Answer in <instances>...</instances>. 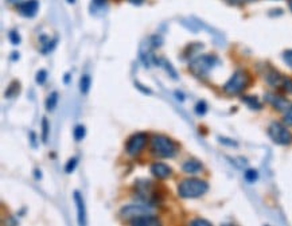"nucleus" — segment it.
<instances>
[{
	"mask_svg": "<svg viewBox=\"0 0 292 226\" xmlns=\"http://www.w3.org/2000/svg\"><path fill=\"white\" fill-rule=\"evenodd\" d=\"M151 155L160 159H170L177 155L178 144L173 139L167 138L164 135H154L150 143Z\"/></svg>",
	"mask_w": 292,
	"mask_h": 226,
	"instance_id": "obj_1",
	"label": "nucleus"
},
{
	"mask_svg": "<svg viewBox=\"0 0 292 226\" xmlns=\"http://www.w3.org/2000/svg\"><path fill=\"white\" fill-rule=\"evenodd\" d=\"M133 190H135L137 200L142 201L146 205H158L163 201L159 187H156L155 183L147 181V179H137Z\"/></svg>",
	"mask_w": 292,
	"mask_h": 226,
	"instance_id": "obj_2",
	"label": "nucleus"
},
{
	"mask_svg": "<svg viewBox=\"0 0 292 226\" xmlns=\"http://www.w3.org/2000/svg\"><path fill=\"white\" fill-rule=\"evenodd\" d=\"M209 190V183L198 178H186L178 185V195L185 200L199 198L206 194Z\"/></svg>",
	"mask_w": 292,
	"mask_h": 226,
	"instance_id": "obj_3",
	"label": "nucleus"
},
{
	"mask_svg": "<svg viewBox=\"0 0 292 226\" xmlns=\"http://www.w3.org/2000/svg\"><path fill=\"white\" fill-rule=\"evenodd\" d=\"M218 63V58L213 54H204L198 57L191 58L189 63V69L195 77L198 78H205L208 74L214 69V66Z\"/></svg>",
	"mask_w": 292,
	"mask_h": 226,
	"instance_id": "obj_4",
	"label": "nucleus"
},
{
	"mask_svg": "<svg viewBox=\"0 0 292 226\" xmlns=\"http://www.w3.org/2000/svg\"><path fill=\"white\" fill-rule=\"evenodd\" d=\"M251 84V75L245 70H236L228 82L224 85V92L228 96H239L248 88Z\"/></svg>",
	"mask_w": 292,
	"mask_h": 226,
	"instance_id": "obj_5",
	"label": "nucleus"
},
{
	"mask_svg": "<svg viewBox=\"0 0 292 226\" xmlns=\"http://www.w3.org/2000/svg\"><path fill=\"white\" fill-rule=\"evenodd\" d=\"M268 136L272 142L279 144V146H288L292 142V136L290 131L283 124L276 123V121H274L268 127Z\"/></svg>",
	"mask_w": 292,
	"mask_h": 226,
	"instance_id": "obj_6",
	"label": "nucleus"
},
{
	"mask_svg": "<svg viewBox=\"0 0 292 226\" xmlns=\"http://www.w3.org/2000/svg\"><path fill=\"white\" fill-rule=\"evenodd\" d=\"M147 142H148V135L146 132H137L132 135L131 138L125 143V152L129 156H137L146 147Z\"/></svg>",
	"mask_w": 292,
	"mask_h": 226,
	"instance_id": "obj_7",
	"label": "nucleus"
},
{
	"mask_svg": "<svg viewBox=\"0 0 292 226\" xmlns=\"http://www.w3.org/2000/svg\"><path fill=\"white\" fill-rule=\"evenodd\" d=\"M148 214H152V210L147 206H142V205H128V206H124L120 210V216L124 220H128V221L136 217L148 216Z\"/></svg>",
	"mask_w": 292,
	"mask_h": 226,
	"instance_id": "obj_8",
	"label": "nucleus"
},
{
	"mask_svg": "<svg viewBox=\"0 0 292 226\" xmlns=\"http://www.w3.org/2000/svg\"><path fill=\"white\" fill-rule=\"evenodd\" d=\"M266 67L264 70H261V74H263V78L266 80V82L274 88H278V86H282V82H283V75L280 74L279 71L274 69V67L266 63Z\"/></svg>",
	"mask_w": 292,
	"mask_h": 226,
	"instance_id": "obj_9",
	"label": "nucleus"
},
{
	"mask_svg": "<svg viewBox=\"0 0 292 226\" xmlns=\"http://www.w3.org/2000/svg\"><path fill=\"white\" fill-rule=\"evenodd\" d=\"M38 8H39V3L38 0H27V1H23L18 5V12L24 16V18H34L38 12Z\"/></svg>",
	"mask_w": 292,
	"mask_h": 226,
	"instance_id": "obj_10",
	"label": "nucleus"
},
{
	"mask_svg": "<svg viewBox=\"0 0 292 226\" xmlns=\"http://www.w3.org/2000/svg\"><path fill=\"white\" fill-rule=\"evenodd\" d=\"M73 200H74L75 208H77V221H78V225H85L86 224V212H85L84 198H82L80 191H74L73 193Z\"/></svg>",
	"mask_w": 292,
	"mask_h": 226,
	"instance_id": "obj_11",
	"label": "nucleus"
},
{
	"mask_svg": "<svg viewBox=\"0 0 292 226\" xmlns=\"http://www.w3.org/2000/svg\"><path fill=\"white\" fill-rule=\"evenodd\" d=\"M266 101L271 104L275 109H278V111H286L290 107V102H288L287 98L278 93H267Z\"/></svg>",
	"mask_w": 292,
	"mask_h": 226,
	"instance_id": "obj_12",
	"label": "nucleus"
},
{
	"mask_svg": "<svg viewBox=\"0 0 292 226\" xmlns=\"http://www.w3.org/2000/svg\"><path fill=\"white\" fill-rule=\"evenodd\" d=\"M151 174L156 178V179H160V181H163V179H167V178L171 177V174H173V170L170 166L164 163H154L151 166Z\"/></svg>",
	"mask_w": 292,
	"mask_h": 226,
	"instance_id": "obj_13",
	"label": "nucleus"
},
{
	"mask_svg": "<svg viewBox=\"0 0 292 226\" xmlns=\"http://www.w3.org/2000/svg\"><path fill=\"white\" fill-rule=\"evenodd\" d=\"M131 225H137V226H155L160 225V220L158 217H154L152 214H148V216H142V217H136L129 221Z\"/></svg>",
	"mask_w": 292,
	"mask_h": 226,
	"instance_id": "obj_14",
	"label": "nucleus"
},
{
	"mask_svg": "<svg viewBox=\"0 0 292 226\" xmlns=\"http://www.w3.org/2000/svg\"><path fill=\"white\" fill-rule=\"evenodd\" d=\"M202 169H204V164L198 159H189L182 164V170L187 174H197L202 171Z\"/></svg>",
	"mask_w": 292,
	"mask_h": 226,
	"instance_id": "obj_15",
	"label": "nucleus"
},
{
	"mask_svg": "<svg viewBox=\"0 0 292 226\" xmlns=\"http://www.w3.org/2000/svg\"><path fill=\"white\" fill-rule=\"evenodd\" d=\"M40 42H42V54H49L50 51H53L55 49V46H57L58 39L57 38H49V36L42 35L40 36Z\"/></svg>",
	"mask_w": 292,
	"mask_h": 226,
	"instance_id": "obj_16",
	"label": "nucleus"
},
{
	"mask_svg": "<svg viewBox=\"0 0 292 226\" xmlns=\"http://www.w3.org/2000/svg\"><path fill=\"white\" fill-rule=\"evenodd\" d=\"M241 101L245 104V105H248L252 111H261L263 109V104L259 101V98L256 96H243L241 97Z\"/></svg>",
	"mask_w": 292,
	"mask_h": 226,
	"instance_id": "obj_17",
	"label": "nucleus"
},
{
	"mask_svg": "<svg viewBox=\"0 0 292 226\" xmlns=\"http://www.w3.org/2000/svg\"><path fill=\"white\" fill-rule=\"evenodd\" d=\"M19 90H20V84H19L16 80H13L12 82L7 86V89H5L4 96L7 98H12L15 97L16 94H19Z\"/></svg>",
	"mask_w": 292,
	"mask_h": 226,
	"instance_id": "obj_18",
	"label": "nucleus"
},
{
	"mask_svg": "<svg viewBox=\"0 0 292 226\" xmlns=\"http://www.w3.org/2000/svg\"><path fill=\"white\" fill-rule=\"evenodd\" d=\"M90 85H92V78L89 74L81 75L80 78V92L82 94H88L90 90Z\"/></svg>",
	"mask_w": 292,
	"mask_h": 226,
	"instance_id": "obj_19",
	"label": "nucleus"
},
{
	"mask_svg": "<svg viewBox=\"0 0 292 226\" xmlns=\"http://www.w3.org/2000/svg\"><path fill=\"white\" fill-rule=\"evenodd\" d=\"M58 98H59V96H58V92H53V93H50V96L47 97V100H46V109H47V111L51 112V111H54L55 108H57Z\"/></svg>",
	"mask_w": 292,
	"mask_h": 226,
	"instance_id": "obj_20",
	"label": "nucleus"
},
{
	"mask_svg": "<svg viewBox=\"0 0 292 226\" xmlns=\"http://www.w3.org/2000/svg\"><path fill=\"white\" fill-rule=\"evenodd\" d=\"M85 133H86V129H85L84 125H75L74 129H73V138H74L75 142H81L85 138Z\"/></svg>",
	"mask_w": 292,
	"mask_h": 226,
	"instance_id": "obj_21",
	"label": "nucleus"
},
{
	"mask_svg": "<svg viewBox=\"0 0 292 226\" xmlns=\"http://www.w3.org/2000/svg\"><path fill=\"white\" fill-rule=\"evenodd\" d=\"M42 142L47 143L49 140V135H50V124H49V120L43 117L42 119Z\"/></svg>",
	"mask_w": 292,
	"mask_h": 226,
	"instance_id": "obj_22",
	"label": "nucleus"
},
{
	"mask_svg": "<svg viewBox=\"0 0 292 226\" xmlns=\"http://www.w3.org/2000/svg\"><path fill=\"white\" fill-rule=\"evenodd\" d=\"M158 63H160V65H163V66L166 67V71H167V74L170 75V77H173L174 80H177L178 74H177V71H175V69H174L171 63L168 62V61H166V59L158 61Z\"/></svg>",
	"mask_w": 292,
	"mask_h": 226,
	"instance_id": "obj_23",
	"label": "nucleus"
},
{
	"mask_svg": "<svg viewBox=\"0 0 292 226\" xmlns=\"http://www.w3.org/2000/svg\"><path fill=\"white\" fill-rule=\"evenodd\" d=\"M106 0H92L90 3V12L96 13L98 9H102L105 7Z\"/></svg>",
	"mask_w": 292,
	"mask_h": 226,
	"instance_id": "obj_24",
	"label": "nucleus"
},
{
	"mask_svg": "<svg viewBox=\"0 0 292 226\" xmlns=\"http://www.w3.org/2000/svg\"><path fill=\"white\" fill-rule=\"evenodd\" d=\"M257 179H259V173H257L256 170L249 169L245 171V181H247V182L253 183L256 182Z\"/></svg>",
	"mask_w": 292,
	"mask_h": 226,
	"instance_id": "obj_25",
	"label": "nucleus"
},
{
	"mask_svg": "<svg viewBox=\"0 0 292 226\" xmlns=\"http://www.w3.org/2000/svg\"><path fill=\"white\" fill-rule=\"evenodd\" d=\"M194 111L198 116H205L206 115V112H208V104L205 101H198L197 102V105H195Z\"/></svg>",
	"mask_w": 292,
	"mask_h": 226,
	"instance_id": "obj_26",
	"label": "nucleus"
},
{
	"mask_svg": "<svg viewBox=\"0 0 292 226\" xmlns=\"http://www.w3.org/2000/svg\"><path fill=\"white\" fill-rule=\"evenodd\" d=\"M77 166H78V158L73 156L71 159H69L66 166H65V171H66V174H71L73 171H74Z\"/></svg>",
	"mask_w": 292,
	"mask_h": 226,
	"instance_id": "obj_27",
	"label": "nucleus"
},
{
	"mask_svg": "<svg viewBox=\"0 0 292 226\" xmlns=\"http://www.w3.org/2000/svg\"><path fill=\"white\" fill-rule=\"evenodd\" d=\"M35 81L38 85H44V82L47 81V71L44 70V69L38 70V73L35 75Z\"/></svg>",
	"mask_w": 292,
	"mask_h": 226,
	"instance_id": "obj_28",
	"label": "nucleus"
},
{
	"mask_svg": "<svg viewBox=\"0 0 292 226\" xmlns=\"http://www.w3.org/2000/svg\"><path fill=\"white\" fill-rule=\"evenodd\" d=\"M8 38L9 42H11L13 46H18V44L20 43V35H19V32L16 31V30H11V31L8 32Z\"/></svg>",
	"mask_w": 292,
	"mask_h": 226,
	"instance_id": "obj_29",
	"label": "nucleus"
},
{
	"mask_svg": "<svg viewBox=\"0 0 292 226\" xmlns=\"http://www.w3.org/2000/svg\"><path fill=\"white\" fill-rule=\"evenodd\" d=\"M280 88L283 89L284 92H287V93H292V80L291 78L284 77L283 82H282V86H280Z\"/></svg>",
	"mask_w": 292,
	"mask_h": 226,
	"instance_id": "obj_30",
	"label": "nucleus"
},
{
	"mask_svg": "<svg viewBox=\"0 0 292 226\" xmlns=\"http://www.w3.org/2000/svg\"><path fill=\"white\" fill-rule=\"evenodd\" d=\"M284 123L290 127H292V105L286 109V115H284Z\"/></svg>",
	"mask_w": 292,
	"mask_h": 226,
	"instance_id": "obj_31",
	"label": "nucleus"
},
{
	"mask_svg": "<svg viewBox=\"0 0 292 226\" xmlns=\"http://www.w3.org/2000/svg\"><path fill=\"white\" fill-rule=\"evenodd\" d=\"M283 59L287 66H290L292 69V50H286L283 53Z\"/></svg>",
	"mask_w": 292,
	"mask_h": 226,
	"instance_id": "obj_32",
	"label": "nucleus"
},
{
	"mask_svg": "<svg viewBox=\"0 0 292 226\" xmlns=\"http://www.w3.org/2000/svg\"><path fill=\"white\" fill-rule=\"evenodd\" d=\"M190 225L193 226H210L212 224L206 220H194V221L190 222Z\"/></svg>",
	"mask_w": 292,
	"mask_h": 226,
	"instance_id": "obj_33",
	"label": "nucleus"
},
{
	"mask_svg": "<svg viewBox=\"0 0 292 226\" xmlns=\"http://www.w3.org/2000/svg\"><path fill=\"white\" fill-rule=\"evenodd\" d=\"M218 142L222 143V144H226V146H228V147H237V143L233 142V140H230V139L218 138Z\"/></svg>",
	"mask_w": 292,
	"mask_h": 226,
	"instance_id": "obj_34",
	"label": "nucleus"
},
{
	"mask_svg": "<svg viewBox=\"0 0 292 226\" xmlns=\"http://www.w3.org/2000/svg\"><path fill=\"white\" fill-rule=\"evenodd\" d=\"M135 86H136L137 89H140V92H142V93H144V94H152V92H151V89H148V88H146V86H143L142 84H139V82H135Z\"/></svg>",
	"mask_w": 292,
	"mask_h": 226,
	"instance_id": "obj_35",
	"label": "nucleus"
},
{
	"mask_svg": "<svg viewBox=\"0 0 292 226\" xmlns=\"http://www.w3.org/2000/svg\"><path fill=\"white\" fill-rule=\"evenodd\" d=\"M226 1L230 3V4L241 5V4H245V3H248V1H251V0H226Z\"/></svg>",
	"mask_w": 292,
	"mask_h": 226,
	"instance_id": "obj_36",
	"label": "nucleus"
},
{
	"mask_svg": "<svg viewBox=\"0 0 292 226\" xmlns=\"http://www.w3.org/2000/svg\"><path fill=\"white\" fill-rule=\"evenodd\" d=\"M28 138H30V140H31V144L32 147L35 148L36 147V142H35V139H36V135L34 132H30V135H28Z\"/></svg>",
	"mask_w": 292,
	"mask_h": 226,
	"instance_id": "obj_37",
	"label": "nucleus"
},
{
	"mask_svg": "<svg viewBox=\"0 0 292 226\" xmlns=\"http://www.w3.org/2000/svg\"><path fill=\"white\" fill-rule=\"evenodd\" d=\"M175 97H177L181 102L185 101V94L182 93V92H179V90H178V92H175Z\"/></svg>",
	"mask_w": 292,
	"mask_h": 226,
	"instance_id": "obj_38",
	"label": "nucleus"
},
{
	"mask_svg": "<svg viewBox=\"0 0 292 226\" xmlns=\"http://www.w3.org/2000/svg\"><path fill=\"white\" fill-rule=\"evenodd\" d=\"M34 175H35V179H40L42 178V174H40V171L38 169L34 170Z\"/></svg>",
	"mask_w": 292,
	"mask_h": 226,
	"instance_id": "obj_39",
	"label": "nucleus"
},
{
	"mask_svg": "<svg viewBox=\"0 0 292 226\" xmlns=\"http://www.w3.org/2000/svg\"><path fill=\"white\" fill-rule=\"evenodd\" d=\"M11 59H12V61H16V59H19V53L13 51V53L11 54Z\"/></svg>",
	"mask_w": 292,
	"mask_h": 226,
	"instance_id": "obj_40",
	"label": "nucleus"
},
{
	"mask_svg": "<svg viewBox=\"0 0 292 226\" xmlns=\"http://www.w3.org/2000/svg\"><path fill=\"white\" fill-rule=\"evenodd\" d=\"M129 1H131L132 4L139 5V4H142V3H143V1H144V0H129Z\"/></svg>",
	"mask_w": 292,
	"mask_h": 226,
	"instance_id": "obj_41",
	"label": "nucleus"
},
{
	"mask_svg": "<svg viewBox=\"0 0 292 226\" xmlns=\"http://www.w3.org/2000/svg\"><path fill=\"white\" fill-rule=\"evenodd\" d=\"M63 80H65V84H69V80H70V74H69V73H67V74H65V78H63Z\"/></svg>",
	"mask_w": 292,
	"mask_h": 226,
	"instance_id": "obj_42",
	"label": "nucleus"
},
{
	"mask_svg": "<svg viewBox=\"0 0 292 226\" xmlns=\"http://www.w3.org/2000/svg\"><path fill=\"white\" fill-rule=\"evenodd\" d=\"M67 3H69V4H74L75 3V0H66Z\"/></svg>",
	"mask_w": 292,
	"mask_h": 226,
	"instance_id": "obj_43",
	"label": "nucleus"
},
{
	"mask_svg": "<svg viewBox=\"0 0 292 226\" xmlns=\"http://www.w3.org/2000/svg\"><path fill=\"white\" fill-rule=\"evenodd\" d=\"M288 5H290V9L292 11V0H288Z\"/></svg>",
	"mask_w": 292,
	"mask_h": 226,
	"instance_id": "obj_44",
	"label": "nucleus"
},
{
	"mask_svg": "<svg viewBox=\"0 0 292 226\" xmlns=\"http://www.w3.org/2000/svg\"><path fill=\"white\" fill-rule=\"evenodd\" d=\"M8 1H11V3H13V1H18V0H8Z\"/></svg>",
	"mask_w": 292,
	"mask_h": 226,
	"instance_id": "obj_45",
	"label": "nucleus"
}]
</instances>
